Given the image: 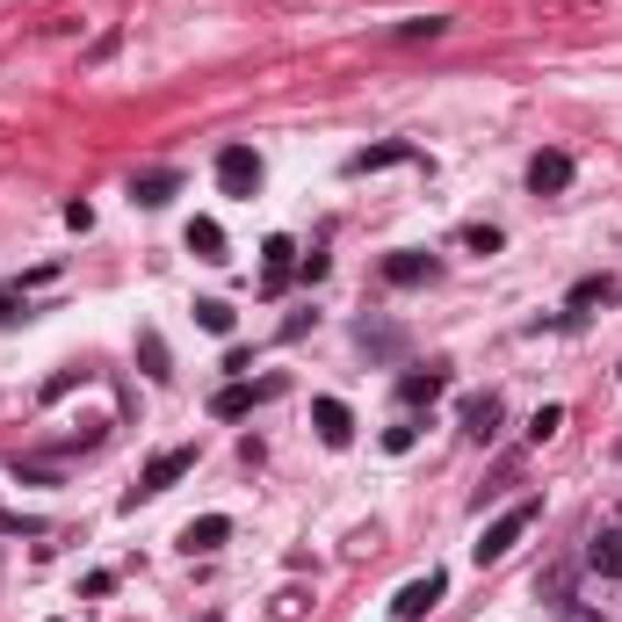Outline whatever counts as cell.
<instances>
[{
  "label": "cell",
  "instance_id": "cell-4",
  "mask_svg": "<svg viewBox=\"0 0 622 622\" xmlns=\"http://www.w3.org/2000/svg\"><path fill=\"white\" fill-rule=\"evenodd\" d=\"M442 587H449L442 571H427V579H413V587H398V601H391V622H420L434 601H442Z\"/></svg>",
  "mask_w": 622,
  "mask_h": 622
},
{
  "label": "cell",
  "instance_id": "cell-24",
  "mask_svg": "<svg viewBox=\"0 0 622 622\" xmlns=\"http://www.w3.org/2000/svg\"><path fill=\"white\" fill-rule=\"evenodd\" d=\"M557 622H601V615H593V608H579V601H565V608H557Z\"/></svg>",
  "mask_w": 622,
  "mask_h": 622
},
{
  "label": "cell",
  "instance_id": "cell-15",
  "mask_svg": "<svg viewBox=\"0 0 622 622\" xmlns=\"http://www.w3.org/2000/svg\"><path fill=\"white\" fill-rule=\"evenodd\" d=\"M260 254H268V276H260V282H268V290H282V282H290V268H297V246L276 232V240L260 246Z\"/></svg>",
  "mask_w": 622,
  "mask_h": 622
},
{
  "label": "cell",
  "instance_id": "cell-2",
  "mask_svg": "<svg viewBox=\"0 0 622 622\" xmlns=\"http://www.w3.org/2000/svg\"><path fill=\"white\" fill-rule=\"evenodd\" d=\"M218 189L225 196H254L260 189V153L254 145H225V153H218Z\"/></svg>",
  "mask_w": 622,
  "mask_h": 622
},
{
  "label": "cell",
  "instance_id": "cell-14",
  "mask_svg": "<svg viewBox=\"0 0 622 622\" xmlns=\"http://www.w3.org/2000/svg\"><path fill=\"white\" fill-rule=\"evenodd\" d=\"M225 536H232L225 514H203V521H189V529H181V543H189V551H218Z\"/></svg>",
  "mask_w": 622,
  "mask_h": 622
},
{
  "label": "cell",
  "instance_id": "cell-20",
  "mask_svg": "<svg viewBox=\"0 0 622 622\" xmlns=\"http://www.w3.org/2000/svg\"><path fill=\"white\" fill-rule=\"evenodd\" d=\"M456 240H464L470 254H500V240H507V232H500V225H464Z\"/></svg>",
  "mask_w": 622,
  "mask_h": 622
},
{
  "label": "cell",
  "instance_id": "cell-3",
  "mask_svg": "<svg viewBox=\"0 0 622 622\" xmlns=\"http://www.w3.org/2000/svg\"><path fill=\"white\" fill-rule=\"evenodd\" d=\"M196 470V449H167V456H153V464H145V478H138V492H131V500L123 507H138V500H159V492H167L174 478H189Z\"/></svg>",
  "mask_w": 622,
  "mask_h": 622
},
{
  "label": "cell",
  "instance_id": "cell-23",
  "mask_svg": "<svg viewBox=\"0 0 622 622\" xmlns=\"http://www.w3.org/2000/svg\"><path fill=\"white\" fill-rule=\"evenodd\" d=\"M449 15H427V22H398V44H420V36H442Z\"/></svg>",
  "mask_w": 622,
  "mask_h": 622
},
{
  "label": "cell",
  "instance_id": "cell-18",
  "mask_svg": "<svg viewBox=\"0 0 622 622\" xmlns=\"http://www.w3.org/2000/svg\"><path fill=\"white\" fill-rule=\"evenodd\" d=\"M138 355H145V377H153V384L174 377V369H167V341H159V333H138Z\"/></svg>",
  "mask_w": 622,
  "mask_h": 622
},
{
  "label": "cell",
  "instance_id": "cell-13",
  "mask_svg": "<svg viewBox=\"0 0 622 622\" xmlns=\"http://www.w3.org/2000/svg\"><path fill=\"white\" fill-rule=\"evenodd\" d=\"M492 427H500V398H492V391L464 398V434H478V442H485V434H492Z\"/></svg>",
  "mask_w": 622,
  "mask_h": 622
},
{
  "label": "cell",
  "instance_id": "cell-11",
  "mask_svg": "<svg viewBox=\"0 0 622 622\" xmlns=\"http://www.w3.org/2000/svg\"><path fill=\"white\" fill-rule=\"evenodd\" d=\"M434 276V254H391L384 260V282H398V290H413V282Z\"/></svg>",
  "mask_w": 622,
  "mask_h": 622
},
{
  "label": "cell",
  "instance_id": "cell-10",
  "mask_svg": "<svg viewBox=\"0 0 622 622\" xmlns=\"http://www.w3.org/2000/svg\"><path fill=\"white\" fill-rule=\"evenodd\" d=\"M189 254L210 260V268H218V260H232L225 254V225H218V218H196V225H189Z\"/></svg>",
  "mask_w": 622,
  "mask_h": 622
},
{
  "label": "cell",
  "instance_id": "cell-9",
  "mask_svg": "<svg viewBox=\"0 0 622 622\" xmlns=\"http://www.w3.org/2000/svg\"><path fill=\"white\" fill-rule=\"evenodd\" d=\"M174 189H181V174H174V167H159V174H138V181H131V203L159 210V203H174Z\"/></svg>",
  "mask_w": 622,
  "mask_h": 622
},
{
  "label": "cell",
  "instance_id": "cell-8",
  "mask_svg": "<svg viewBox=\"0 0 622 622\" xmlns=\"http://www.w3.org/2000/svg\"><path fill=\"white\" fill-rule=\"evenodd\" d=\"M587 565L601 571V579H622V529H593L587 536Z\"/></svg>",
  "mask_w": 622,
  "mask_h": 622
},
{
  "label": "cell",
  "instance_id": "cell-5",
  "mask_svg": "<svg viewBox=\"0 0 622 622\" xmlns=\"http://www.w3.org/2000/svg\"><path fill=\"white\" fill-rule=\"evenodd\" d=\"M276 391H282L276 377H268V384H225V391L210 398V413H218V420H240V413H254L260 398H276Z\"/></svg>",
  "mask_w": 622,
  "mask_h": 622
},
{
  "label": "cell",
  "instance_id": "cell-25",
  "mask_svg": "<svg viewBox=\"0 0 622 622\" xmlns=\"http://www.w3.org/2000/svg\"><path fill=\"white\" fill-rule=\"evenodd\" d=\"M615 456H622V442H615Z\"/></svg>",
  "mask_w": 622,
  "mask_h": 622
},
{
  "label": "cell",
  "instance_id": "cell-22",
  "mask_svg": "<svg viewBox=\"0 0 622 622\" xmlns=\"http://www.w3.org/2000/svg\"><path fill=\"white\" fill-rule=\"evenodd\" d=\"M413 442H420V420H398V427H384V449H391V456H406Z\"/></svg>",
  "mask_w": 622,
  "mask_h": 622
},
{
  "label": "cell",
  "instance_id": "cell-26",
  "mask_svg": "<svg viewBox=\"0 0 622 622\" xmlns=\"http://www.w3.org/2000/svg\"><path fill=\"white\" fill-rule=\"evenodd\" d=\"M52 622H58V615H52Z\"/></svg>",
  "mask_w": 622,
  "mask_h": 622
},
{
  "label": "cell",
  "instance_id": "cell-21",
  "mask_svg": "<svg viewBox=\"0 0 622 622\" xmlns=\"http://www.w3.org/2000/svg\"><path fill=\"white\" fill-rule=\"evenodd\" d=\"M557 427H565V406H536V420H529V442H551Z\"/></svg>",
  "mask_w": 622,
  "mask_h": 622
},
{
  "label": "cell",
  "instance_id": "cell-12",
  "mask_svg": "<svg viewBox=\"0 0 622 622\" xmlns=\"http://www.w3.org/2000/svg\"><path fill=\"white\" fill-rule=\"evenodd\" d=\"M442 369H406V377H398V398H406V406H434V398H442Z\"/></svg>",
  "mask_w": 622,
  "mask_h": 622
},
{
  "label": "cell",
  "instance_id": "cell-19",
  "mask_svg": "<svg viewBox=\"0 0 622 622\" xmlns=\"http://www.w3.org/2000/svg\"><path fill=\"white\" fill-rule=\"evenodd\" d=\"M196 326L203 333H232V304L225 297H203V304H196Z\"/></svg>",
  "mask_w": 622,
  "mask_h": 622
},
{
  "label": "cell",
  "instance_id": "cell-17",
  "mask_svg": "<svg viewBox=\"0 0 622 622\" xmlns=\"http://www.w3.org/2000/svg\"><path fill=\"white\" fill-rule=\"evenodd\" d=\"M587 304H615V276H587L571 290V311H587Z\"/></svg>",
  "mask_w": 622,
  "mask_h": 622
},
{
  "label": "cell",
  "instance_id": "cell-7",
  "mask_svg": "<svg viewBox=\"0 0 622 622\" xmlns=\"http://www.w3.org/2000/svg\"><path fill=\"white\" fill-rule=\"evenodd\" d=\"M529 189L536 196H565L571 189V153H536L529 159Z\"/></svg>",
  "mask_w": 622,
  "mask_h": 622
},
{
  "label": "cell",
  "instance_id": "cell-6",
  "mask_svg": "<svg viewBox=\"0 0 622 622\" xmlns=\"http://www.w3.org/2000/svg\"><path fill=\"white\" fill-rule=\"evenodd\" d=\"M311 420H319V442H326V449H347V442H355V413H347L341 398H319Z\"/></svg>",
  "mask_w": 622,
  "mask_h": 622
},
{
  "label": "cell",
  "instance_id": "cell-16",
  "mask_svg": "<svg viewBox=\"0 0 622 622\" xmlns=\"http://www.w3.org/2000/svg\"><path fill=\"white\" fill-rule=\"evenodd\" d=\"M398 159H413V145H406V138H391V145H369V153H355V159H347V174H369V167H398Z\"/></svg>",
  "mask_w": 622,
  "mask_h": 622
},
{
  "label": "cell",
  "instance_id": "cell-1",
  "mask_svg": "<svg viewBox=\"0 0 622 622\" xmlns=\"http://www.w3.org/2000/svg\"><path fill=\"white\" fill-rule=\"evenodd\" d=\"M536 514H543V500H514V507H507V514L492 521V529H485L478 543H470V551H478V565H500V557L514 551V543L529 536V529H536Z\"/></svg>",
  "mask_w": 622,
  "mask_h": 622
}]
</instances>
